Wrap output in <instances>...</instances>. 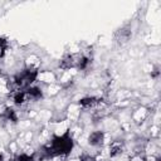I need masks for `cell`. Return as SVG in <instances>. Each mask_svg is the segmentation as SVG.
Returning a JSON list of instances; mask_svg holds the SVG:
<instances>
[{
	"label": "cell",
	"instance_id": "obj_1",
	"mask_svg": "<svg viewBox=\"0 0 161 161\" xmlns=\"http://www.w3.org/2000/svg\"><path fill=\"white\" fill-rule=\"evenodd\" d=\"M73 148V141L69 132H65L62 136H55L48 145L44 146L43 151L47 156L54 157L59 155H67Z\"/></svg>",
	"mask_w": 161,
	"mask_h": 161
},
{
	"label": "cell",
	"instance_id": "obj_2",
	"mask_svg": "<svg viewBox=\"0 0 161 161\" xmlns=\"http://www.w3.org/2000/svg\"><path fill=\"white\" fill-rule=\"evenodd\" d=\"M38 77V70L34 68H26L14 77V84L16 88H25L30 86Z\"/></svg>",
	"mask_w": 161,
	"mask_h": 161
},
{
	"label": "cell",
	"instance_id": "obj_3",
	"mask_svg": "<svg viewBox=\"0 0 161 161\" xmlns=\"http://www.w3.org/2000/svg\"><path fill=\"white\" fill-rule=\"evenodd\" d=\"M42 96H43L42 89H39L36 87H33V88H28L25 91L18 92L14 96V101H15L16 104H24L26 102H35V101L40 99Z\"/></svg>",
	"mask_w": 161,
	"mask_h": 161
},
{
	"label": "cell",
	"instance_id": "obj_4",
	"mask_svg": "<svg viewBox=\"0 0 161 161\" xmlns=\"http://www.w3.org/2000/svg\"><path fill=\"white\" fill-rule=\"evenodd\" d=\"M99 103H102V99L97 98V97H86L79 101V104L83 108H93V107L98 106Z\"/></svg>",
	"mask_w": 161,
	"mask_h": 161
},
{
	"label": "cell",
	"instance_id": "obj_5",
	"mask_svg": "<svg viewBox=\"0 0 161 161\" xmlns=\"http://www.w3.org/2000/svg\"><path fill=\"white\" fill-rule=\"evenodd\" d=\"M75 62H77V58L72 54H67L62 58L60 63H59V67L62 69H69L72 67H75Z\"/></svg>",
	"mask_w": 161,
	"mask_h": 161
},
{
	"label": "cell",
	"instance_id": "obj_6",
	"mask_svg": "<svg viewBox=\"0 0 161 161\" xmlns=\"http://www.w3.org/2000/svg\"><path fill=\"white\" fill-rule=\"evenodd\" d=\"M123 151V141L121 140H116L111 143L109 146V156L111 157H114V156H118L121 155Z\"/></svg>",
	"mask_w": 161,
	"mask_h": 161
},
{
	"label": "cell",
	"instance_id": "obj_7",
	"mask_svg": "<svg viewBox=\"0 0 161 161\" xmlns=\"http://www.w3.org/2000/svg\"><path fill=\"white\" fill-rule=\"evenodd\" d=\"M103 138H104L103 132H102V131H96V132H92V133L89 135L88 142H89V145H92V146H99V145H102Z\"/></svg>",
	"mask_w": 161,
	"mask_h": 161
},
{
	"label": "cell",
	"instance_id": "obj_8",
	"mask_svg": "<svg viewBox=\"0 0 161 161\" xmlns=\"http://www.w3.org/2000/svg\"><path fill=\"white\" fill-rule=\"evenodd\" d=\"M116 36H117L118 43H125V42H127V40L130 39V36H131V30H130L128 28L119 29L118 33L116 34Z\"/></svg>",
	"mask_w": 161,
	"mask_h": 161
},
{
	"label": "cell",
	"instance_id": "obj_9",
	"mask_svg": "<svg viewBox=\"0 0 161 161\" xmlns=\"http://www.w3.org/2000/svg\"><path fill=\"white\" fill-rule=\"evenodd\" d=\"M92 62V58L87 57V55H82L79 58H77V62H75V67L78 69H86Z\"/></svg>",
	"mask_w": 161,
	"mask_h": 161
},
{
	"label": "cell",
	"instance_id": "obj_10",
	"mask_svg": "<svg viewBox=\"0 0 161 161\" xmlns=\"http://www.w3.org/2000/svg\"><path fill=\"white\" fill-rule=\"evenodd\" d=\"M3 117H4L6 121H11V122H16V121H18V116H16L15 111L11 109V108H6V109L4 111V113H3Z\"/></svg>",
	"mask_w": 161,
	"mask_h": 161
},
{
	"label": "cell",
	"instance_id": "obj_11",
	"mask_svg": "<svg viewBox=\"0 0 161 161\" xmlns=\"http://www.w3.org/2000/svg\"><path fill=\"white\" fill-rule=\"evenodd\" d=\"M8 48V42L4 38H0V58H3V55L5 54V50Z\"/></svg>",
	"mask_w": 161,
	"mask_h": 161
},
{
	"label": "cell",
	"instance_id": "obj_12",
	"mask_svg": "<svg viewBox=\"0 0 161 161\" xmlns=\"http://www.w3.org/2000/svg\"><path fill=\"white\" fill-rule=\"evenodd\" d=\"M14 161H34V157H33V156H29V155H26V153H21V155H19Z\"/></svg>",
	"mask_w": 161,
	"mask_h": 161
},
{
	"label": "cell",
	"instance_id": "obj_13",
	"mask_svg": "<svg viewBox=\"0 0 161 161\" xmlns=\"http://www.w3.org/2000/svg\"><path fill=\"white\" fill-rule=\"evenodd\" d=\"M0 161H4V158H3V155H0Z\"/></svg>",
	"mask_w": 161,
	"mask_h": 161
}]
</instances>
